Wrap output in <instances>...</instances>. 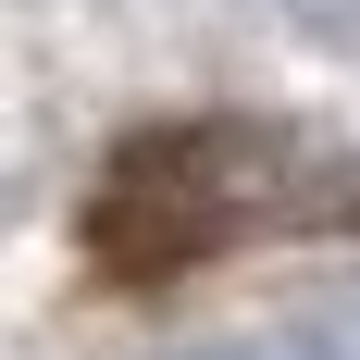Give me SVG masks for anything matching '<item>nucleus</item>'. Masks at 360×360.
Instances as JSON below:
<instances>
[{"label": "nucleus", "instance_id": "f257e3e1", "mask_svg": "<svg viewBox=\"0 0 360 360\" xmlns=\"http://www.w3.org/2000/svg\"><path fill=\"white\" fill-rule=\"evenodd\" d=\"M286 212H298V149L249 137V124H149L112 149L100 199H87V261L112 286H174Z\"/></svg>", "mask_w": 360, "mask_h": 360}, {"label": "nucleus", "instance_id": "f03ea898", "mask_svg": "<svg viewBox=\"0 0 360 360\" xmlns=\"http://www.w3.org/2000/svg\"><path fill=\"white\" fill-rule=\"evenodd\" d=\"M298 25H360V0H286Z\"/></svg>", "mask_w": 360, "mask_h": 360}]
</instances>
